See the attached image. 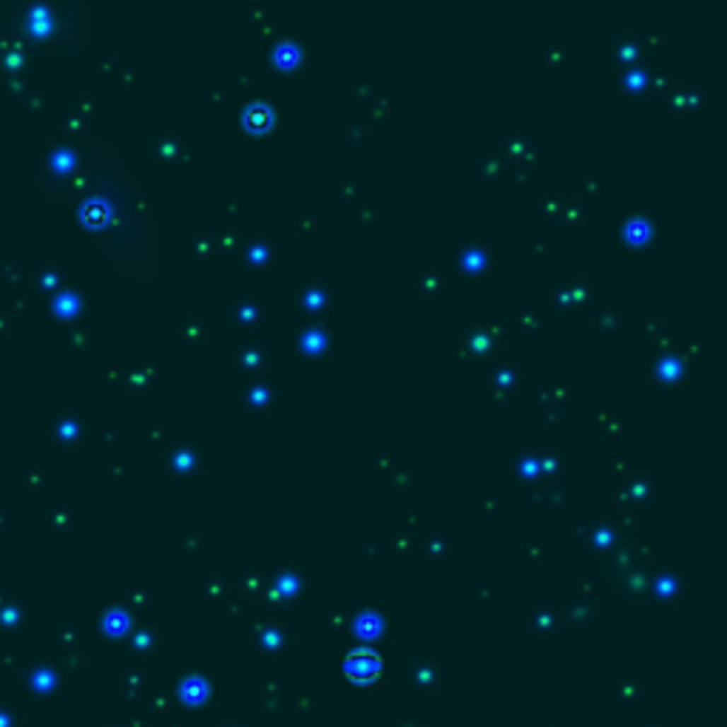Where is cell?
Returning a JSON list of instances; mask_svg holds the SVG:
<instances>
[{"label":"cell","mask_w":727,"mask_h":727,"mask_svg":"<svg viewBox=\"0 0 727 727\" xmlns=\"http://www.w3.org/2000/svg\"><path fill=\"white\" fill-rule=\"evenodd\" d=\"M347 673L352 679H373L378 673V659L373 653H355L347 662Z\"/></svg>","instance_id":"1"}]
</instances>
